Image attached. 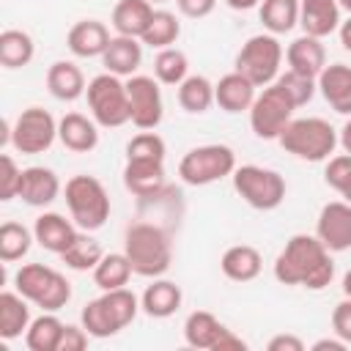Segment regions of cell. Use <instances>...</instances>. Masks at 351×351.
Segmentation results:
<instances>
[{"instance_id":"50","label":"cell","mask_w":351,"mask_h":351,"mask_svg":"<svg viewBox=\"0 0 351 351\" xmlns=\"http://www.w3.org/2000/svg\"><path fill=\"white\" fill-rule=\"evenodd\" d=\"M337 36H340V44H343V49H346V52H351V14H348V19H343V22H340V27H337Z\"/></svg>"},{"instance_id":"15","label":"cell","mask_w":351,"mask_h":351,"mask_svg":"<svg viewBox=\"0 0 351 351\" xmlns=\"http://www.w3.org/2000/svg\"><path fill=\"white\" fill-rule=\"evenodd\" d=\"M123 186L140 200H154L162 192H167L165 159H126Z\"/></svg>"},{"instance_id":"22","label":"cell","mask_w":351,"mask_h":351,"mask_svg":"<svg viewBox=\"0 0 351 351\" xmlns=\"http://www.w3.org/2000/svg\"><path fill=\"white\" fill-rule=\"evenodd\" d=\"M285 60H288V69H291V71L318 80V74H321L324 66H326L324 38H315V36H307V33L296 36V38L288 44V49H285Z\"/></svg>"},{"instance_id":"16","label":"cell","mask_w":351,"mask_h":351,"mask_svg":"<svg viewBox=\"0 0 351 351\" xmlns=\"http://www.w3.org/2000/svg\"><path fill=\"white\" fill-rule=\"evenodd\" d=\"M58 195H60V178L52 167H44V165L22 167V184H19L22 203L33 208H47L58 200Z\"/></svg>"},{"instance_id":"18","label":"cell","mask_w":351,"mask_h":351,"mask_svg":"<svg viewBox=\"0 0 351 351\" xmlns=\"http://www.w3.org/2000/svg\"><path fill=\"white\" fill-rule=\"evenodd\" d=\"M255 96H258V88L239 71H230L219 77V82H214V104L228 115L250 112Z\"/></svg>"},{"instance_id":"26","label":"cell","mask_w":351,"mask_h":351,"mask_svg":"<svg viewBox=\"0 0 351 351\" xmlns=\"http://www.w3.org/2000/svg\"><path fill=\"white\" fill-rule=\"evenodd\" d=\"M47 90L58 101H77L80 96H85L88 82L82 69L74 60H55L47 69Z\"/></svg>"},{"instance_id":"42","label":"cell","mask_w":351,"mask_h":351,"mask_svg":"<svg viewBox=\"0 0 351 351\" xmlns=\"http://www.w3.org/2000/svg\"><path fill=\"white\" fill-rule=\"evenodd\" d=\"M324 181L335 192H343L351 184V154H346V151L343 154H332L326 159V167H324Z\"/></svg>"},{"instance_id":"3","label":"cell","mask_w":351,"mask_h":351,"mask_svg":"<svg viewBox=\"0 0 351 351\" xmlns=\"http://www.w3.org/2000/svg\"><path fill=\"white\" fill-rule=\"evenodd\" d=\"M137 313H140V296H134L129 288H115V291H101V296L90 299L80 313V324L90 337L104 340L126 329L137 318Z\"/></svg>"},{"instance_id":"34","label":"cell","mask_w":351,"mask_h":351,"mask_svg":"<svg viewBox=\"0 0 351 351\" xmlns=\"http://www.w3.org/2000/svg\"><path fill=\"white\" fill-rule=\"evenodd\" d=\"M178 104L189 115H203L214 104V82L203 74H189L178 85Z\"/></svg>"},{"instance_id":"40","label":"cell","mask_w":351,"mask_h":351,"mask_svg":"<svg viewBox=\"0 0 351 351\" xmlns=\"http://www.w3.org/2000/svg\"><path fill=\"white\" fill-rule=\"evenodd\" d=\"M274 82L288 93V99H291L296 107H304L307 101H313V96H315V90H318V80L304 77V74H296V71H291V69L280 71V77H277Z\"/></svg>"},{"instance_id":"30","label":"cell","mask_w":351,"mask_h":351,"mask_svg":"<svg viewBox=\"0 0 351 351\" xmlns=\"http://www.w3.org/2000/svg\"><path fill=\"white\" fill-rule=\"evenodd\" d=\"M228 326L208 310H192L184 321V340L186 346L192 348H200V351H214L219 335L225 332Z\"/></svg>"},{"instance_id":"10","label":"cell","mask_w":351,"mask_h":351,"mask_svg":"<svg viewBox=\"0 0 351 351\" xmlns=\"http://www.w3.org/2000/svg\"><path fill=\"white\" fill-rule=\"evenodd\" d=\"M233 189L236 195L252 206L255 211H274L282 206L285 200V178L271 170V167H263V165H241L233 170Z\"/></svg>"},{"instance_id":"55","label":"cell","mask_w":351,"mask_h":351,"mask_svg":"<svg viewBox=\"0 0 351 351\" xmlns=\"http://www.w3.org/2000/svg\"><path fill=\"white\" fill-rule=\"evenodd\" d=\"M337 3H340V8H343V11H348V14H351V0H337Z\"/></svg>"},{"instance_id":"35","label":"cell","mask_w":351,"mask_h":351,"mask_svg":"<svg viewBox=\"0 0 351 351\" xmlns=\"http://www.w3.org/2000/svg\"><path fill=\"white\" fill-rule=\"evenodd\" d=\"M63 321L55 313H41L38 318L30 321L27 332H25V346L30 351H58L60 335H63Z\"/></svg>"},{"instance_id":"56","label":"cell","mask_w":351,"mask_h":351,"mask_svg":"<svg viewBox=\"0 0 351 351\" xmlns=\"http://www.w3.org/2000/svg\"><path fill=\"white\" fill-rule=\"evenodd\" d=\"M151 3H167V0H151Z\"/></svg>"},{"instance_id":"37","label":"cell","mask_w":351,"mask_h":351,"mask_svg":"<svg viewBox=\"0 0 351 351\" xmlns=\"http://www.w3.org/2000/svg\"><path fill=\"white\" fill-rule=\"evenodd\" d=\"M178 36H181L178 16L173 11H167V8H156L140 41L145 47H151V49H165V47H173L178 41Z\"/></svg>"},{"instance_id":"31","label":"cell","mask_w":351,"mask_h":351,"mask_svg":"<svg viewBox=\"0 0 351 351\" xmlns=\"http://www.w3.org/2000/svg\"><path fill=\"white\" fill-rule=\"evenodd\" d=\"M36 55L33 36L27 30L8 27L0 33V66L3 69H25Z\"/></svg>"},{"instance_id":"4","label":"cell","mask_w":351,"mask_h":351,"mask_svg":"<svg viewBox=\"0 0 351 351\" xmlns=\"http://www.w3.org/2000/svg\"><path fill=\"white\" fill-rule=\"evenodd\" d=\"M277 143L296 159L302 162H326L335 148L340 145L337 140V129L324 121V118H315V115H307V118H293L282 134L277 137Z\"/></svg>"},{"instance_id":"12","label":"cell","mask_w":351,"mask_h":351,"mask_svg":"<svg viewBox=\"0 0 351 351\" xmlns=\"http://www.w3.org/2000/svg\"><path fill=\"white\" fill-rule=\"evenodd\" d=\"M58 140V121L44 107H25L11 123V145L19 154H44Z\"/></svg>"},{"instance_id":"13","label":"cell","mask_w":351,"mask_h":351,"mask_svg":"<svg viewBox=\"0 0 351 351\" xmlns=\"http://www.w3.org/2000/svg\"><path fill=\"white\" fill-rule=\"evenodd\" d=\"M126 93H129L132 123L140 132L156 129L165 118V101H162L159 80L148 77V74H132V77H126Z\"/></svg>"},{"instance_id":"17","label":"cell","mask_w":351,"mask_h":351,"mask_svg":"<svg viewBox=\"0 0 351 351\" xmlns=\"http://www.w3.org/2000/svg\"><path fill=\"white\" fill-rule=\"evenodd\" d=\"M77 233H80V228L74 225V219H71V217L66 219V217L58 214V211H44V214H38L36 222H33L36 244L44 247L47 252H55V255L66 252L69 244L77 239Z\"/></svg>"},{"instance_id":"52","label":"cell","mask_w":351,"mask_h":351,"mask_svg":"<svg viewBox=\"0 0 351 351\" xmlns=\"http://www.w3.org/2000/svg\"><path fill=\"white\" fill-rule=\"evenodd\" d=\"M225 3L233 11H250V8H258L261 5V0H225Z\"/></svg>"},{"instance_id":"48","label":"cell","mask_w":351,"mask_h":351,"mask_svg":"<svg viewBox=\"0 0 351 351\" xmlns=\"http://www.w3.org/2000/svg\"><path fill=\"white\" fill-rule=\"evenodd\" d=\"M247 348V340H241L233 329H225L214 346V351H244Z\"/></svg>"},{"instance_id":"36","label":"cell","mask_w":351,"mask_h":351,"mask_svg":"<svg viewBox=\"0 0 351 351\" xmlns=\"http://www.w3.org/2000/svg\"><path fill=\"white\" fill-rule=\"evenodd\" d=\"M104 258L101 244L90 236V230H80L77 239L69 244L66 252H60V261L74 271H93L96 263Z\"/></svg>"},{"instance_id":"43","label":"cell","mask_w":351,"mask_h":351,"mask_svg":"<svg viewBox=\"0 0 351 351\" xmlns=\"http://www.w3.org/2000/svg\"><path fill=\"white\" fill-rule=\"evenodd\" d=\"M19 184H22V167L14 162L11 154H3L0 156V200L19 197Z\"/></svg>"},{"instance_id":"46","label":"cell","mask_w":351,"mask_h":351,"mask_svg":"<svg viewBox=\"0 0 351 351\" xmlns=\"http://www.w3.org/2000/svg\"><path fill=\"white\" fill-rule=\"evenodd\" d=\"M178 11L189 19H203L217 8V0H176Z\"/></svg>"},{"instance_id":"9","label":"cell","mask_w":351,"mask_h":351,"mask_svg":"<svg viewBox=\"0 0 351 351\" xmlns=\"http://www.w3.org/2000/svg\"><path fill=\"white\" fill-rule=\"evenodd\" d=\"M236 154L225 143H206L197 148H189L178 162V176L189 186H208L217 184L236 170Z\"/></svg>"},{"instance_id":"21","label":"cell","mask_w":351,"mask_h":351,"mask_svg":"<svg viewBox=\"0 0 351 351\" xmlns=\"http://www.w3.org/2000/svg\"><path fill=\"white\" fill-rule=\"evenodd\" d=\"M340 3L337 0H299V25L307 36L326 38L340 27Z\"/></svg>"},{"instance_id":"11","label":"cell","mask_w":351,"mask_h":351,"mask_svg":"<svg viewBox=\"0 0 351 351\" xmlns=\"http://www.w3.org/2000/svg\"><path fill=\"white\" fill-rule=\"evenodd\" d=\"M293 110H296V104L288 99V93L277 82L266 85L255 96V101L247 112L252 134L261 140H277L282 134V129L293 121Z\"/></svg>"},{"instance_id":"39","label":"cell","mask_w":351,"mask_h":351,"mask_svg":"<svg viewBox=\"0 0 351 351\" xmlns=\"http://www.w3.org/2000/svg\"><path fill=\"white\" fill-rule=\"evenodd\" d=\"M33 241H36L33 230H27L22 222H14V219L3 222V225H0V261H3V263H16V261H22V258L30 252Z\"/></svg>"},{"instance_id":"49","label":"cell","mask_w":351,"mask_h":351,"mask_svg":"<svg viewBox=\"0 0 351 351\" xmlns=\"http://www.w3.org/2000/svg\"><path fill=\"white\" fill-rule=\"evenodd\" d=\"M346 348H348V343L340 340L337 335L335 337H321V340L313 343V351H346Z\"/></svg>"},{"instance_id":"2","label":"cell","mask_w":351,"mask_h":351,"mask_svg":"<svg viewBox=\"0 0 351 351\" xmlns=\"http://www.w3.org/2000/svg\"><path fill=\"white\" fill-rule=\"evenodd\" d=\"M123 252L140 277H162L173 263L170 233L156 222H132L123 233Z\"/></svg>"},{"instance_id":"38","label":"cell","mask_w":351,"mask_h":351,"mask_svg":"<svg viewBox=\"0 0 351 351\" xmlns=\"http://www.w3.org/2000/svg\"><path fill=\"white\" fill-rule=\"evenodd\" d=\"M154 77L159 80V85H181L189 77V58L184 49L178 47H165L156 49L154 58Z\"/></svg>"},{"instance_id":"8","label":"cell","mask_w":351,"mask_h":351,"mask_svg":"<svg viewBox=\"0 0 351 351\" xmlns=\"http://www.w3.org/2000/svg\"><path fill=\"white\" fill-rule=\"evenodd\" d=\"M85 99H88L90 118L99 126H104V129H118V126H123V123L132 121L129 93H126V80L123 77H115L110 71L96 74L88 82Z\"/></svg>"},{"instance_id":"25","label":"cell","mask_w":351,"mask_h":351,"mask_svg":"<svg viewBox=\"0 0 351 351\" xmlns=\"http://www.w3.org/2000/svg\"><path fill=\"white\" fill-rule=\"evenodd\" d=\"M181 302H184L181 288L165 277H154V282L145 285V291L140 293V310L148 318H170L178 313Z\"/></svg>"},{"instance_id":"27","label":"cell","mask_w":351,"mask_h":351,"mask_svg":"<svg viewBox=\"0 0 351 351\" xmlns=\"http://www.w3.org/2000/svg\"><path fill=\"white\" fill-rule=\"evenodd\" d=\"M219 269L233 282H252L263 269V255L252 244H233L222 252Z\"/></svg>"},{"instance_id":"19","label":"cell","mask_w":351,"mask_h":351,"mask_svg":"<svg viewBox=\"0 0 351 351\" xmlns=\"http://www.w3.org/2000/svg\"><path fill=\"white\" fill-rule=\"evenodd\" d=\"M110 41H112V36H110L107 25L99 19H80L66 33V44H69L71 55H77V58H101L104 49L110 47Z\"/></svg>"},{"instance_id":"23","label":"cell","mask_w":351,"mask_h":351,"mask_svg":"<svg viewBox=\"0 0 351 351\" xmlns=\"http://www.w3.org/2000/svg\"><path fill=\"white\" fill-rule=\"evenodd\" d=\"M58 140L71 154H90L99 145V123L82 112H66L58 121Z\"/></svg>"},{"instance_id":"28","label":"cell","mask_w":351,"mask_h":351,"mask_svg":"<svg viewBox=\"0 0 351 351\" xmlns=\"http://www.w3.org/2000/svg\"><path fill=\"white\" fill-rule=\"evenodd\" d=\"M154 3L151 0H118L112 8V27L118 36H132V38H143L151 16H154Z\"/></svg>"},{"instance_id":"6","label":"cell","mask_w":351,"mask_h":351,"mask_svg":"<svg viewBox=\"0 0 351 351\" xmlns=\"http://www.w3.org/2000/svg\"><path fill=\"white\" fill-rule=\"evenodd\" d=\"M14 288L36 307L47 313H58L71 299V282L52 266L44 263H22L14 274Z\"/></svg>"},{"instance_id":"24","label":"cell","mask_w":351,"mask_h":351,"mask_svg":"<svg viewBox=\"0 0 351 351\" xmlns=\"http://www.w3.org/2000/svg\"><path fill=\"white\" fill-rule=\"evenodd\" d=\"M140 63H143V41L132 38V36H112L110 47L101 55L104 71H110L115 77H123V80L137 74Z\"/></svg>"},{"instance_id":"53","label":"cell","mask_w":351,"mask_h":351,"mask_svg":"<svg viewBox=\"0 0 351 351\" xmlns=\"http://www.w3.org/2000/svg\"><path fill=\"white\" fill-rule=\"evenodd\" d=\"M340 288H343V296H348V299H351V269L343 274V282H340Z\"/></svg>"},{"instance_id":"20","label":"cell","mask_w":351,"mask_h":351,"mask_svg":"<svg viewBox=\"0 0 351 351\" xmlns=\"http://www.w3.org/2000/svg\"><path fill=\"white\" fill-rule=\"evenodd\" d=\"M318 93L337 115H351V66L326 63L318 74Z\"/></svg>"},{"instance_id":"5","label":"cell","mask_w":351,"mask_h":351,"mask_svg":"<svg viewBox=\"0 0 351 351\" xmlns=\"http://www.w3.org/2000/svg\"><path fill=\"white\" fill-rule=\"evenodd\" d=\"M63 197H66V208L69 217L74 219V225L80 230H99L104 228V222L110 219L112 203L110 195L104 189V184L96 176H71L63 186Z\"/></svg>"},{"instance_id":"33","label":"cell","mask_w":351,"mask_h":351,"mask_svg":"<svg viewBox=\"0 0 351 351\" xmlns=\"http://www.w3.org/2000/svg\"><path fill=\"white\" fill-rule=\"evenodd\" d=\"M258 16L266 33H291L299 25V0H261Z\"/></svg>"},{"instance_id":"29","label":"cell","mask_w":351,"mask_h":351,"mask_svg":"<svg viewBox=\"0 0 351 351\" xmlns=\"http://www.w3.org/2000/svg\"><path fill=\"white\" fill-rule=\"evenodd\" d=\"M30 302L19 291H3L0 293V337L16 340L30 326Z\"/></svg>"},{"instance_id":"45","label":"cell","mask_w":351,"mask_h":351,"mask_svg":"<svg viewBox=\"0 0 351 351\" xmlns=\"http://www.w3.org/2000/svg\"><path fill=\"white\" fill-rule=\"evenodd\" d=\"M90 335L85 332V326H74V324H66L63 326V335H60V343H58V351H82L88 346Z\"/></svg>"},{"instance_id":"32","label":"cell","mask_w":351,"mask_h":351,"mask_svg":"<svg viewBox=\"0 0 351 351\" xmlns=\"http://www.w3.org/2000/svg\"><path fill=\"white\" fill-rule=\"evenodd\" d=\"M132 274H134V269H132L126 252H104V258L93 269V285L99 291L126 288L129 280H132Z\"/></svg>"},{"instance_id":"41","label":"cell","mask_w":351,"mask_h":351,"mask_svg":"<svg viewBox=\"0 0 351 351\" xmlns=\"http://www.w3.org/2000/svg\"><path fill=\"white\" fill-rule=\"evenodd\" d=\"M165 154L167 145L154 129H145L126 143V159H165Z\"/></svg>"},{"instance_id":"14","label":"cell","mask_w":351,"mask_h":351,"mask_svg":"<svg viewBox=\"0 0 351 351\" xmlns=\"http://www.w3.org/2000/svg\"><path fill=\"white\" fill-rule=\"evenodd\" d=\"M315 236L329 252L351 250V203L332 200L321 206L318 219H315Z\"/></svg>"},{"instance_id":"1","label":"cell","mask_w":351,"mask_h":351,"mask_svg":"<svg viewBox=\"0 0 351 351\" xmlns=\"http://www.w3.org/2000/svg\"><path fill=\"white\" fill-rule=\"evenodd\" d=\"M274 280L282 285H299L307 291H324L335 280L332 252L313 233H293L274 258Z\"/></svg>"},{"instance_id":"54","label":"cell","mask_w":351,"mask_h":351,"mask_svg":"<svg viewBox=\"0 0 351 351\" xmlns=\"http://www.w3.org/2000/svg\"><path fill=\"white\" fill-rule=\"evenodd\" d=\"M340 197H343V200H346V203H351V184H348V186H346V189H343V192H340Z\"/></svg>"},{"instance_id":"47","label":"cell","mask_w":351,"mask_h":351,"mask_svg":"<svg viewBox=\"0 0 351 351\" xmlns=\"http://www.w3.org/2000/svg\"><path fill=\"white\" fill-rule=\"evenodd\" d=\"M269 351H304V340L296 335H274L266 343Z\"/></svg>"},{"instance_id":"44","label":"cell","mask_w":351,"mask_h":351,"mask_svg":"<svg viewBox=\"0 0 351 351\" xmlns=\"http://www.w3.org/2000/svg\"><path fill=\"white\" fill-rule=\"evenodd\" d=\"M332 332L351 346V299L343 296L332 310Z\"/></svg>"},{"instance_id":"7","label":"cell","mask_w":351,"mask_h":351,"mask_svg":"<svg viewBox=\"0 0 351 351\" xmlns=\"http://www.w3.org/2000/svg\"><path fill=\"white\" fill-rule=\"evenodd\" d=\"M282 58H285V49L274 33H255L236 52L233 71L244 74L255 88H266L280 77Z\"/></svg>"},{"instance_id":"51","label":"cell","mask_w":351,"mask_h":351,"mask_svg":"<svg viewBox=\"0 0 351 351\" xmlns=\"http://www.w3.org/2000/svg\"><path fill=\"white\" fill-rule=\"evenodd\" d=\"M337 140H340V148H343L346 154H351V115H348V121L343 123V129H340Z\"/></svg>"}]
</instances>
